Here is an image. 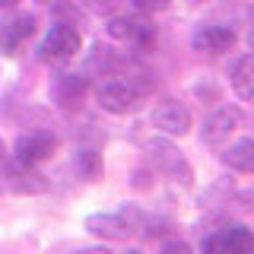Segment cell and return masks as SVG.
Listing matches in <instances>:
<instances>
[{"label": "cell", "instance_id": "obj_1", "mask_svg": "<svg viewBox=\"0 0 254 254\" xmlns=\"http://www.w3.org/2000/svg\"><path fill=\"white\" fill-rule=\"evenodd\" d=\"M146 92H149V79L111 70V73H105L99 79V86H95V102H99L108 115H133V111L143 108Z\"/></svg>", "mask_w": 254, "mask_h": 254}, {"label": "cell", "instance_id": "obj_2", "mask_svg": "<svg viewBox=\"0 0 254 254\" xmlns=\"http://www.w3.org/2000/svg\"><path fill=\"white\" fill-rule=\"evenodd\" d=\"M79 48H83L79 32L70 26V22H58V26H51V32L45 35L42 48H38V58H42V61H51V64H64V61L76 58Z\"/></svg>", "mask_w": 254, "mask_h": 254}, {"label": "cell", "instance_id": "obj_3", "mask_svg": "<svg viewBox=\"0 0 254 254\" xmlns=\"http://www.w3.org/2000/svg\"><path fill=\"white\" fill-rule=\"evenodd\" d=\"M146 153H149V159H153L156 169L165 172L172 181H181L185 188L194 181V172H190L188 159L181 156V149H175L169 140H149L146 143Z\"/></svg>", "mask_w": 254, "mask_h": 254}, {"label": "cell", "instance_id": "obj_4", "mask_svg": "<svg viewBox=\"0 0 254 254\" xmlns=\"http://www.w3.org/2000/svg\"><path fill=\"white\" fill-rule=\"evenodd\" d=\"M242 124H245L242 108L222 105V108H216V111H213V115L203 121V127H200V140L206 143V146H222V143L232 137V133H235Z\"/></svg>", "mask_w": 254, "mask_h": 254}, {"label": "cell", "instance_id": "obj_5", "mask_svg": "<svg viewBox=\"0 0 254 254\" xmlns=\"http://www.w3.org/2000/svg\"><path fill=\"white\" fill-rule=\"evenodd\" d=\"M58 146H61V140L54 137L51 130H29V133H22V137L16 140L13 156L19 159V162H26V165H42L45 159H51L58 153Z\"/></svg>", "mask_w": 254, "mask_h": 254}, {"label": "cell", "instance_id": "obj_6", "mask_svg": "<svg viewBox=\"0 0 254 254\" xmlns=\"http://www.w3.org/2000/svg\"><path fill=\"white\" fill-rule=\"evenodd\" d=\"M149 121H153L156 130L169 133V137H185L190 130V108L178 99H162V102H156Z\"/></svg>", "mask_w": 254, "mask_h": 254}, {"label": "cell", "instance_id": "obj_7", "mask_svg": "<svg viewBox=\"0 0 254 254\" xmlns=\"http://www.w3.org/2000/svg\"><path fill=\"white\" fill-rule=\"evenodd\" d=\"M0 175H3V185L16 190V194H42V190H48V178L45 175L35 172V165H26L19 162V159H10V162H0Z\"/></svg>", "mask_w": 254, "mask_h": 254}, {"label": "cell", "instance_id": "obj_8", "mask_svg": "<svg viewBox=\"0 0 254 254\" xmlns=\"http://www.w3.org/2000/svg\"><path fill=\"white\" fill-rule=\"evenodd\" d=\"M108 35L127 45L149 48L156 42V26L146 16H115V19H108Z\"/></svg>", "mask_w": 254, "mask_h": 254}, {"label": "cell", "instance_id": "obj_9", "mask_svg": "<svg viewBox=\"0 0 254 254\" xmlns=\"http://www.w3.org/2000/svg\"><path fill=\"white\" fill-rule=\"evenodd\" d=\"M140 219L137 210H121V213H95V216L86 219V229L92 235L111 238V242H124L127 235L133 232V222Z\"/></svg>", "mask_w": 254, "mask_h": 254}, {"label": "cell", "instance_id": "obj_10", "mask_svg": "<svg viewBox=\"0 0 254 254\" xmlns=\"http://www.w3.org/2000/svg\"><path fill=\"white\" fill-rule=\"evenodd\" d=\"M203 251H229V254H251L254 235L245 226H222L203 238Z\"/></svg>", "mask_w": 254, "mask_h": 254}, {"label": "cell", "instance_id": "obj_11", "mask_svg": "<svg viewBox=\"0 0 254 254\" xmlns=\"http://www.w3.org/2000/svg\"><path fill=\"white\" fill-rule=\"evenodd\" d=\"M238 35L229 26H200L190 35V45L203 54H229L235 48Z\"/></svg>", "mask_w": 254, "mask_h": 254}, {"label": "cell", "instance_id": "obj_12", "mask_svg": "<svg viewBox=\"0 0 254 254\" xmlns=\"http://www.w3.org/2000/svg\"><path fill=\"white\" fill-rule=\"evenodd\" d=\"M32 32H35V16H32V13L13 16V19L6 22L3 29H0V48H3L6 54H16V48L26 42Z\"/></svg>", "mask_w": 254, "mask_h": 254}, {"label": "cell", "instance_id": "obj_13", "mask_svg": "<svg viewBox=\"0 0 254 254\" xmlns=\"http://www.w3.org/2000/svg\"><path fill=\"white\" fill-rule=\"evenodd\" d=\"M229 83H232V89L242 95V99H251L254 95V51L238 54V58L229 64Z\"/></svg>", "mask_w": 254, "mask_h": 254}, {"label": "cell", "instance_id": "obj_14", "mask_svg": "<svg viewBox=\"0 0 254 254\" xmlns=\"http://www.w3.org/2000/svg\"><path fill=\"white\" fill-rule=\"evenodd\" d=\"M86 89H89L86 76H79V73H61L58 83H54V99H58L64 108H73V105L83 102Z\"/></svg>", "mask_w": 254, "mask_h": 254}, {"label": "cell", "instance_id": "obj_15", "mask_svg": "<svg viewBox=\"0 0 254 254\" xmlns=\"http://www.w3.org/2000/svg\"><path fill=\"white\" fill-rule=\"evenodd\" d=\"M222 162L235 172L254 175V137H245V140H238L235 146H229L226 153H222Z\"/></svg>", "mask_w": 254, "mask_h": 254}, {"label": "cell", "instance_id": "obj_16", "mask_svg": "<svg viewBox=\"0 0 254 254\" xmlns=\"http://www.w3.org/2000/svg\"><path fill=\"white\" fill-rule=\"evenodd\" d=\"M73 169L79 172V178L99 181L102 178V156L95 153V149L83 146V149H76V156H73Z\"/></svg>", "mask_w": 254, "mask_h": 254}, {"label": "cell", "instance_id": "obj_17", "mask_svg": "<svg viewBox=\"0 0 254 254\" xmlns=\"http://www.w3.org/2000/svg\"><path fill=\"white\" fill-rule=\"evenodd\" d=\"M83 10H89L95 16H108V13H115V6L121 3V0H76Z\"/></svg>", "mask_w": 254, "mask_h": 254}, {"label": "cell", "instance_id": "obj_18", "mask_svg": "<svg viewBox=\"0 0 254 254\" xmlns=\"http://www.w3.org/2000/svg\"><path fill=\"white\" fill-rule=\"evenodd\" d=\"M133 3H137V10H143V13H159V10H165L172 0H133Z\"/></svg>", "mask_w": 254, "mask_h": 254}, {"label": "cell", "instance_id": "obj_19", "mask_svg": "<svg viewBox=\"0 0 254 254\" xmlns=\"http://www.w3.org/2000/svg\"><path fill=\"white\" fill-rule=\"evenodd\" d=\"M165 251H190L185 242H172V245H165Z\"/></svg>", "mask_w": 254, "mask_h": 254}, {"label": "cell", "instance_id": "obj_20", "mask_svg": "<svg viewBox=\"0 0 254 254\" xmlns=\"http://www.w3.org/2000/svg\"><path fill=\"white\" fill-rule=\"evenodd\" d=\"M16 3H19V0H0V10H13Z\"/></svg>", "mask_w": 254, "mask_h": 254}, {"label": "cell", "instance_id": "obj_21", "mask_svg": "<svg viewBox=\"0 0 254 254\" xmlns=\"http://www.w3.org/2000/svg\"><path fill=\"white\" fill-rule=\"evenodd\" d=\"M6 159V146H3V140H0V162Z\"/></svg>", "mask_w": 254, "mask_h": 254}, {"label": "cell", "instance_id": "obj_22", "mask_svg": "<svg viewBox=\"0 0 254 254\" xmlns=\"http://www.w3.org/2000/svg\"><path fill=\"white\" fill-rule=\"evenodd\" d=\"M248 42H251V51H254V26H251V32H248Z\"/></svg>", "mask_w": 254, "mask_h": 254}, {"label": "cell", "instance_id": "obj_23", "mask_svg": "<svg viewBox=\"0 0 254 254\" xmlns=\"http://www.w3.org/2000/svg\"><path fill=\"white\" fill-rule=\"evenodd\" d=\"M42 3H48V0H42Z\"/></svg>", "mask_w": 254, "mask_h": 254}]
</instances>
